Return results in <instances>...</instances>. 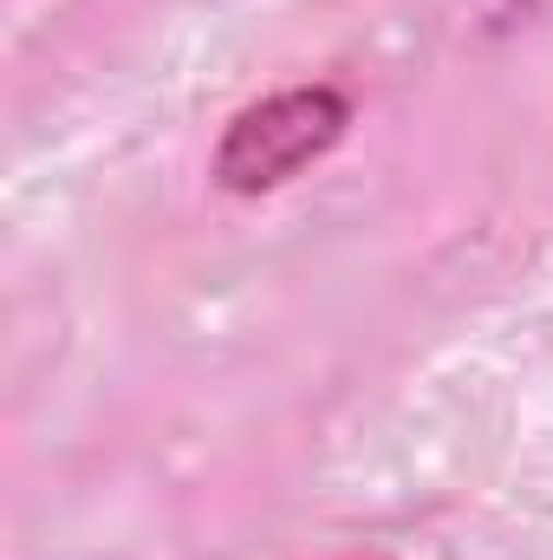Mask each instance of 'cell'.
I'll return each mask as SVG.
<instances>
[{
  "mask_svg": "<svg viewBox=\"0 0 553 560\" xmlns=\"http://www.w3.org/2000/svg\"><path fill=\"white\" fill-rule=\"evenodd\" d=\"M345 125H352V105L332 85L274 92V98L248 105L222 131V143H215V183L228 196H268L280 183H293L299 170H313L326 150H339Z\"/></svg>",
  "mask_w": 553,
  "mask_h": 560,
  "instance_id": "1",
  "label": "cell"
}]
</instances>
